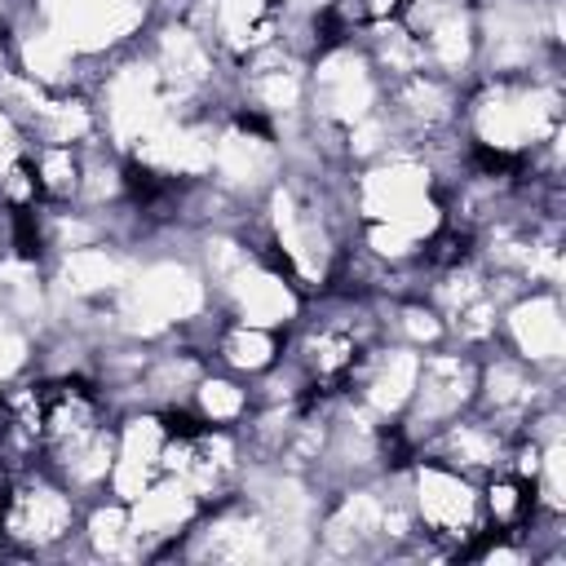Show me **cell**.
<instances>
[{
	"label": "cell",
	"instance_id": "cell-1",
	"mask_svg": "<svg viewBox=\"0 0 566 566\" xmlns=\"http://www.w3.org/2000/svg\"><path fill=\"white\" fill-rule=\"evenodd\" d=\"M562 66L526 75H473L460 93V133L478 155L522 164L566 128Z\"/></svg>",
	"mask_w": 566,
	"mask_h": 566
},
{
	"label": "cell",
	"instance_id": "cell-2",
	"mask_svg": "<svg viewBox=\"0 0 566 566\" xmlns=\"http://www.w3.org/2000/svg\"><path fill=\"white\" fill-rule=\"evenodd\" d=\"M208 314H212V292L190 256V239L186 248H164V234L137 248V265L128 283L106 305L111 336H133L146 345L186 336Z\"/></svg>",
	"mask_w": 566,
	"mask_h": 566
},
{
	"label": "cell",
	"instance_id": "cell-3",
	"mask_svg": "<svg viewBox=\"0 0 566 566\" xmlns=\"http://www.w3.org/2000/svg\"><path fill=\"white\" fill-rule=\"evenodd\" d=\"M345 208L354 221L407 226L424 239L447 221L438 172L411 146H398V150H385L367 164L345 168Z\"/></svg>",
	"mask_w": 566,
	"mask_h": 566
},
{
	"label": "cell",
	"instance_id": "cell-4",
	"mask_svg": "<svg viewBox=\"0 0 566 566\" xmlns=\"http://www.w3.org/2000/svg\"><path fill=\"white\" fill-rule=\"evenodd\" d=\"M88 97L97 106L102 142H111L119 155H128L137 142H146L159 124H168L181 111L137 44L97 62V71L88 80Z\"/></svg>",
	"mask_w": 566,
	"mask_h": 566
},
{
	"label": "cell",
	"instance_id": "cell-5",
	"mask_svg": "<svg viewBox=\"0 0 566 566\" xmlns=\"http://www.w3.org/2000/svg\"><path fill=\"white\" fill-rule=\"evenodd\" d=\"M84 500L44 464H27L0 509V544L9 557H71Z\"/></svg>",
	"mask_w": 566,
	"mask_h": 566
},
{
	"label": "cell",
	"instance_id": "cell-6",
	"mask_svg": "<svg viewBox=\"0 0 566 566\" xmlns=\"http://www.w3.org/2000/svg\"><path fill=\"white\" fill-rule=\"evenodd\" d=\"M402 491L416 517V535L438 544L447 562H460L464 548L482 535L478 482L433 455H411L402 464Z\"/></svg>",
	"mask_w": 566,
	"mask_h": 566
},
{
	"label": "cell",
	"instance_id": "cell-7",
	"mask_svg": "<svg viewBox=\"0 0 566 566\" xmlns=\"http://www.w3.org/2000/svg\"><path fill=\"white\" fill-rule=\"evenodd\" d=\"M385 106V80L376 75L363 44H323L310 57V124L340 142L345 128L376 115Z\"/></svg>",
	"mask_w": 566,
	"mask_h": 566
},
{
	"label": "cell",
	"instance_id": "cell-8",
	"mask_svg": "<svg viewBox=\"0 0 566 566\" xmlns=\"http://www.w3.org/2000/svg\"><path fill=\"white\" fill-rule=\"evenodd\" d=\"M473 394H478V354L460 349V345H438L420 354V376L411 389V402L402 411V420L394 424L402 447L416 455L447 420L473 411Z\"/></svg>",
	"mask_w": 566,
	"mask_h": 566
},
{
	"label": "cell",
	"instance_id": "cell-9",
	"mask_svg": "<svg viewBox=\"0 0 566 566\" xmlns=\"http://www.w3.org/2000/svg\"><path fill=\"white\" fill-rule=\"evenodd\" d=\"M283 168H287L283 146L261 119H252L243 111H226L217 119L212 168H208V181L217 190H226L239 203H256L283 177Z\"/></svg>",
	"mask_w": 566,
	"mask_h": 566
},
{
	"label": "cell",
	"instance_id": "cell-10",
	"mask_svg": "<svg viewBox=\"0 0 566 566\" xmlns=\"http://www.w3.org/2000/svg\"><path fill=\"white\" fill-rule=\"evenodd\" d=\"M495 345L531 363L535 371L562 380L566 371V301L562 287H522L500 305Z\"/></svg>",
	"mask_w": 566,
	"mask_h": 566
},
{
	"label": "cell",
	"instance_id": "cell-11",
	"mask_svg": "<svg viewBox=\"0 0 566 566\" xmlns=\"http://www.w3.org/2000/svg\"><path fill=\"white\" fill-rule=\"evenodd\" d=\"M562 402V380L535 371L531 363H522L517 354H509L504 345H486L478 354V394H473V411H482L486 420H495L504 433H517L539 407Z\"/></svg>",
	"mask_w": 566,
	"mask_h": 566
},
{
	"label": "cell",
	"instance_id": "cell-12",
	"mask_svg": "<svg viewBox=\"0 0 566 566\" xmlns=\"http://www.w3.org/2000/svg\"><path fill=\"white\" fill-rule=\"evenodd\" d=\"M416 376H420V349H407V345H394V340H376L358 367L349 371L345 380V398L376 424L394 429L411 402V389H416Z\"/></svg>",
	"mask_w": 566,
	"mask_h": 566
},
{
	"label": "cell",
	"instance_id": "cell-13",
	"mask_svg": "<svg viewBox=\"0 0 566 566\" xmlns=\"http://www.w3.org/2000/svg\"><path fill=\"white\" fill-rule=\"evenodd\" d=\"M199 513H203V500L172 473L150 482L142 495H133L128 522H133V539H137V562H172L177 544L190 535Z\"/></svg>",
	"mask_w": 566,
	"mask_h": 566
},
{
	"label": "cell",
	"instance_id": "cell-14",
	"mask_svg": "<svg viewBox=\"0 0 566 566\" xmlns=\"http://www.w3.org/2000/svg\"><path fill=\"white\" fill-rule=\"evenodd\" d=\"M186 18L199 27V35L221 53V62L234 71L252 53L270 49L279 40V0H190Z\"/></svg>",
	"mask_w": 566,
	"mask_h": 566
},
{
	"label": "cell",
	"instance_id": "cell-15",
	"mask_svg": "<svg viewBox=\"0 0 566 566\" xmlns=\"http://www.w3.org/2000/svg\"><path fill=\"white\" fill-rule=\"evenodd\" d=\"M168 416L155 407H128L115 416V460H111V482L106 491L119 500L142 495L150 482L164 478L168 460Z\"/></svg>",
	"mask_w": 566,
	"mask_h": 566
},
{
	"label": "cell",
	"instance_id": "cell-16",
	"mask_svg": "<svg viewBox=\"0 0 566 566\" xmlns=\"http://www.w3.org/2000/svg\"><path fill=\"white\" fill-rule=\"evenodd\" d=\"M460 84L438 71H416L407 80H394L385 88V111L398 124L407 146H420L424 137H438L460 124Z\"/></svg>",
	"mask_w": 566,
	"mask_h": 566
},
{
	"label": "cell",
	"instance_id": "cell-17",
	"mask_svg": "<svg viewBox=\"0 0 566 566\" xmlns=\"http://www.w3.org/2000/svg\"><path fill=\"white\" fill-rule=\"evenodd\" d=\"M199 349L208 358V367H221L239 380H256L265 376L283 349H287V332L279 327H261V323H243L230 314H212L199 332Z\"/></svg>",
	"mask_w": 566,
	"mask_h": 566
},
{
	"label": "cell",
	"instance_id": "cell-18",
	"mask_svg": "<svg viewBox=\"0 0 566 566\" xmlns=\"http://www.w3.org/2000/svg\"><path fill=\"white\" fill-rule=\"evenodd\" d=\"M509 442H513V433H504L495 420H486L482 411H464V416L447 420L416 455H433V460H442V464L469 473L473 482H482V478H491L495 469H504Z\"/></svg>",
	"mask_w": 566,
	"mask_h": 566
},
{
	"label": "cell",
	"instance_id": "cell-19",
	"mask_svg": "<svg viewBox=\"0 0 566 566\" xmlns=\"http://www.w3.org/2000/svg\"><path fill=\"white\" fill-rule=\"evenodd\" d=\"M71 557H84V562H137V539H133V522H128V500H119V495H111V491L84 500Z\"/></svg>",
	"mask_w": 566,
	"mask_h": 566
},
{
	"label": "cell",
	"instance_id": "cell-20",
	"mask_svg": "<svg viewBox=\"0 0 566 566\" xmlns=\"http://www.w3.org/2000/svg\"><path fill=\"white\" fill-rule=\"evenodd\" d=\"M27 137L31 142H49V146H93L102 142V124H97V106L88 97V88H49L40 97V106L27 119Z\"/></svg>",
	"mask_w": 566,
	"mask_h": 566
},
{
	"label": "cell",
	"instance_id": "cell-21",
	"mask_svg": "<svg viewBox=\"0 0 566 566\" xmlns=\"http://www.w3.org/2000/svg\"><path fill=\"white\" fill-rule=\"evenodd\" d=\"M252 380H239L221 367H203V376L195 380L190 398H186V411L199 420V424H212V429H239L252 411Z\"/></svg>",
	"mask_w": 566,
	"mask_h": 566
},
{
	"label": "cell",
	"instance_id": "cell-22",
	"mask_svg": "<svg viewBox=\"0 0 566 566\" xmlns=\"http://www.w3.org/2000/svg\"><path fill=\"white\" fill-rule=\"evenodd\" d=\"M478 504H482V531H522L535 517L531 482H522L509 469H495L491 478L478 482Z\"/></svg>",
	"mask_w": 566,
	"mask_h": 566
},
{
	"label": "cell",
	"instance_id": "cell-23",
	"mask_svg": "<svg viewBox=\"0 0 566 566\" xmlns=\"http://www.w3.org/2000/svg\"><path fill=\"white\" fill-rule=\"evenodd\" d=\"M40 199L44 203H75L80 199V172H84V146H49L31 142L27 150Z\"/></svg>",
	"mask_w": 566,
	"mask_h": 566
},
{
	"label": "cell",
	"instance_id": "cell-24",
	"mask_svg": "<svg viewBox=\"0 0 566 566\" xmlns=\"http://www.w3.org/2000/svg\"><path fill=\"white\" fill-rule=\"evenodd\" d=\"M35 349H40V327H31L22 314H13L0 301V394L35 371Z\"/></svg>",
	"mask_w": 566,
	"mask_h": 566
},
{
	"label": "cell",
	"instance_id": "cell-25",
	"mask_svg": "<svg viewBox=\"0 0 566 566\" xmlns=\"http://www.w3.org/2000/svg\"><path fill=\"white\" fill-rule=\"evenodd\" d=\"M27 150H31V137H27V128L0 106V177L18 164V159H27Z\"/></svg>",
	"mask_w": 566,
	"mask_h": 566
},
{
	"label": "cell",
	"instance_id": "cell-26",
	"mask_svg": "<svg viewBox=\"0 0 566 566\" xmlns=\"http://www.w3.org/2000/svg\"><path fill=\"white\" fill-rule=\"evenodd\" d=\"M13 226H18V212H9V208L0 203V261L13 256Z\"/></svg>",
	"mask_w": 566,
	"mask_h": 566
}]
</instances>
